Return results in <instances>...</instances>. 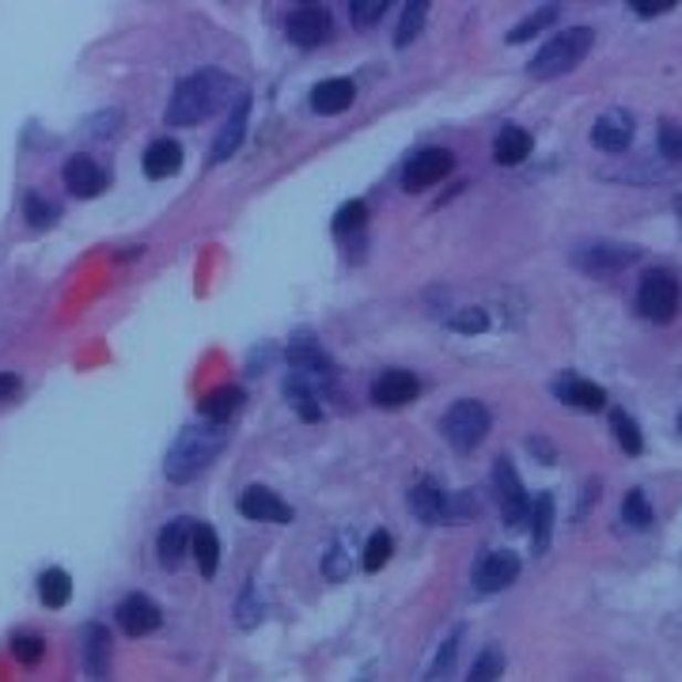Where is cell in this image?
I'll list each match as a JSON object with an SVG mask.
<instances>
[{
	"label": "cell",
	"mask_w": 682,
	"mask_h": 682,
	"mask_svg": "<svg viewBox=\"0 0 682 682\" xmlns=\"http://www.w3.org/2000/svg\"><path fill=\"white\" fill-rule=\"evenodd\" d=\"M235 95V80L220 69H198V73L182 76L175 84V95L167 103V122L171 126H198L209 114H217L220 106Z\"/></svg>",
	"instance_id": "cell-1"
},
{
	"label": "cell",
	"mask_w": 682,
	"mask_h": 682,
	"mask_svg": "<svg viewBox=\"0 0 682 682\" xmlns=\"http://www.w3.org/2000/svg\"><path fill=\"white\" fill-rule=\"evenodd\" d=\"M228 444V424L220 421H198L186 424V429L175 437V444L167 448L164 455V474L171 478L175 485L193 482L206 466L217 463V455Z\"/></svg>",
	"instance_id": "cell-2"
},
{
	"label": "cell",
	"mask_w": 682,
	"mask_h": 682,
	"mask_svg": "<svg viewBox=\"0 0 682 682\" xmlns=\"http://www.w3.org/2000/svg\"><path fill=\"white\" fill-rule=\"evenodd\" d=\"M591 42H596L591 27H565L562 34H554V39L531 57L527 73L535 80H554V76L573 73V69L591 53Z\"/></svg>",
	"instance_id": "cell-3"
},
{
	"label": "cell",
	"mask_w": 682,
	"mask_h": 682,
	"mask_svg": "<svg viewBox=\"0 0 682 682\" xmlns=\"http://www.w3.org/2000/svg\"><path fill=\"white\" fill-rule=\"evenodd\" d=\"M679 300L682 288L671 270H644L641 285H637V312H641L649 323H671L679 315Z\"/></svg>",
	"instance_id": "cell-4"
},
{
	"label": "cell",
	"mask_w": 682,
	"mask_h": 682,
	"mask_svg": "<svg viewBox=\"0 0 682 682\" xmlns=\"http://www.w3.org/2000/svg\"><path fill=\"white\" fill-rule=\"evenodd\" d=\"M490 424H493V418L482 402H474V398H459V402L444 413V437L459 451H471L485 440Z\"/></svg>",
	"instance_id": "cell-5"
},
{
	"label": "cell",
	"mask_w": 682,
	"mask_h": 682,
	"mask_svg": "<svg viewBox=\"0 0 682 682\" xmlns=\"http://www.w3.org/2000/svg\"><path fill=\"white\" fill-rule=\"evenodd\" d=\"M641 259V246L633 243H607V239H596V243H584L573 251V265L580 273H591V277H607V273H618L626 265H633Z\"/></svg>",
	"instance_id": "cell-6"
},
{
	"label": "cell",
	"mask_w": 682,
	"mask_h": 682,
	"mask_svg": "<svg viewBox=\"0 0 682 682\" xmlns=\"http://www.w3.org/2000/svg\"><path fill=\"white\" fill-rule=\"evenodd\" d=\"M493 493H497L504 524H508V527H524L527 516H531V501H527L524 482H520V474L512 471L508 459H497V463H493Z\"/></svg>",
	"instance_id": "cell-7"
},
{
	"label": "cell",
	"mask_w": 682,
	"mask_h": 682,
	"mask_svg": "<svg viewBox=\"0 0 682 682\" xmlns=\"http://www.w3.org/2000/svg\"><path fill=\"white\" fill-rule=\"evenodd\" d=\"M451 167H455V156H451L448 148H421V153L410 156V164H406L402 186L410 193H421V190H429V186L444 182L451 175Z\"/></svg>",
	"instance_id": "cell-8"
},
{
	"label": "cell",
	"mask_w": 682,
	"mask_h": 682,
	"mask_svg": "<svg viewBox=\"0 0 682 682\" xmlns=\"http://www.w3.org/2000/svg\"><path fill=\"white\" fill-rule=\"evenodd\" d=\"M285 31H288V39L296 42V46L312 50V46H323V42L330 39L334 20H330V12H326V8L304 4V8H296V12H292L288 20H285Z\"/></svg>",
	"instance_id": "cell-9"
},
{
	"label": "cell",
	"mask_w": 682,
	"mask_h": 682,
	"mask_svg": "<svg viewBox=\"0 0 682 682\" xmlns=\"http://www.w3.org/2000/svg\"><path fill=\"white\" fill-rule=\"evenodd\" d=\"M516 577H520V557L512 550H493V554H485L482 562H478L474 588L482 591V596H497V591L508 588Z\"/></svg>",
	"instance_id": "cell-10"
},
{
	"label": "cell",
	"mask_w": 682,
	"mask_h": 682,
	"mask_svg": "<svg viewBox=\"0 0 682 682\" xmlns=\"http://www.w3.org/2000/svg\"><path fill=\"white\" fill-rule=\"evenodd\" d=\"M239 512L246 520H259V524H292V508L265 485H246L239 493Z\"/></svg>",
	"instance_id": "cell-11"
},
{
	"label": "cell",
	"mask_w": 682,
	"mask_h": 682,
	"mask_svg": "<svg viewBox=\"0 0 682 682\" xmlns=\"http://www.w3.org/2000/svg\"><path fill=\"white\" fill-rule=\"evenodd\" d=\"M106 186H111V175H106L92 156H84V153L69 156V164H65V190L73 193V198H99Z\"/></svg>",
	"instance_id": "cell-12"
},
{
	"label": "cell",
	"mask_w": 682,
	"mask_h": 682,
	"mask_svg": "<svg viewBox=\"0 0 682 682\" xmlns=\"http://www.w3.org/2000/svg\"><path fill=\"white\" fill-rule=\"evenodd\" d=\"M114 618H118V626L129 637H148L159 630V622H164L159 607L148 596H126L118 604V610H114Z\"/></svg>",
	"instance_id": "cell-13"
},
{
	"label": "cell",
	"mask_w": 682,
	"mask_h": 682,
	"mask_svg": "<svg viewBox=\"0 0 682 682\" xmlns=\"http://www.w3.org/2000/svg\"><path fill=\"white\" fill-rule=\"evenodd\" d=\"M421 395V384H418V376L413 371H402V368H391V371H384V376L371 384V402L376 406H406V402H413V398Z\"/></svg>",
	"instance_id": "cell-14"
},
{
	"label": "cell",
	"mask_w": 682,
	"mask_h": 682,
	"mask_svg": "<svg viewBox=\"0 0 682 682\" xmlns=\"http://www.w3.org/2000/svg\"><path fill=\"white\" fill-rule=\"evenodd\" d=\"M410 508H413V516L421 520V524H448V516H451V493L440 490L437 482H418L410 490Z\"/></svg>",
	"instance_id": "cell-15"
},
{
	"label": "cell",
	"mask_w": 682,
	"mask_h": 682,
	"mask_svg": "<svg viewBox=\"0 0 682 682\" xmlns=\"http://www.w3.org/2000/svg\"><path fill=\"white\" fill-rule=\"evenodd\" d=\"M193 531H198V524L193 520H171L164 531H159L156 538V557L164 569H175V565L182 562L186 550H193Z\"/></svg>",
	"instance_id": "cell-16"
},
{
	"label": "cell",
	"mask_w": 682,
	"mask_h": 682,
	"mask_svg": "<svg viewBox=\"0 0 682 682\" xmlns=\"http://www.w3.org/2000/svg\"><path fill=\"white\" fill-rule=\"evenodd\" d=\"M246 114H251V95H239L235 106L228 111L224 129L217 133V145H212V164H224L228 156L239 153V145H243V133H246Z\"/></svg>",
	"instance_id": "cell-17"
},
{
	"label": "cell",
	"mask_w": 682,
	"mask_h": 682,
	"mask_svg": "<svg viewBox=\"0 0 682 682\" xmlns=\"http://www.w3.org/2000/svg\"><path fill=\"white\" fill-rule=\"evenodd\" d=\"M591 140H596L604 153H626L633 140V118L626 111H610L591 126Z\"/></svg>",
	"instance_id": "cell-18"
},
{
	"label": "cell",
	"mask_w": 682,
	"mask_h": 682,
	"mask_svg": "<svg viewBox=\"0 0 682 682\" xmlns=\"http://www.w3.org/2000/svg\"><path fill=\"white\" fill-rule=\"evenodd\" d=\"M554 398H562V402H569V406H577V410H604V406H607L604 387L591 384V379H580V376L554 379Z\"/></svg>",
	"instance_id": "cell-19"
},
{
	"label": "cell",
	"mask_w": 682,
	"mask_h": 682,
	"mask_svg": "<svg viewBox=\"0 0 682 682\" xmlns=\"http://www.w3.org/2000/svg\"><path fill=\"white\" fill-rule=\"evenodd\" d=\"M182 167V145L171 137H159L145 148V175L148 179H171Z\"/></svg>",
	"instance_id": "cell-20"
},
{
	"label": "cell",
	"mask_w": 682,
	"mask_h": 682,
	"mask_svg": "<svg viewBox=\"0 0 682 682\" xmlns=\"http://www.w3.org/2000/svg\"><path fill=\"white\" fill-rule=\"evenodd\" d=\"M353 99H357L353 80L334 76V80H323V84L312 92V111L315 114H342V111H349Z\"/></svg>",
	"instance_id": "cell-21"
},
{
	"label": "cell",
	"mask_w": 682,
	"mask_h": 682,
	"mask_svg": "<svg viewBox=\"0 0 682 682\" xmlns=\"http://www.w3.org/2000/svg\"><path fill=\"white\" fill-rule=\"evenodd\" d=\"M84 668L92 682H106V671H111V633L95 622L84 630Z\"/></svg>",
	"instance_id": "cell-22"
},
{
	"label": "cell",
	"mask_w": 682,
	"mask_h": 682,
	"mask_svg": "<svg viewBox=\"0 0 682 682\" xmlns=\"http://www.w3.org/2000/svg\"><path fill=\"white\" fill-rule=\"evenodd\" d=\"M531 156V133L520 126H504L493 140V159L504 167H516Z\"/></svg>",
	"instance_id": "cell-23"
},
{
	"label": "cell",
	"mask_w": 682,
	"mask_h": 682,
	"mask_svg": "<svg viewBox=\"0 0 682 682\" xmlns=\"http://www.w3.org/2000/svg\"><path fill=\"white\" fill-rule=\"evenodd\" d=\"M554 497L550 493H538L535 504H531V516H527V524H531V538H535V554H543L546 546H550V531H554Z\"/></svg>",
	"instance_id": "cell-24"
},
{
	"label": "cell",
	"mask_w": 682,
	"mask_h": 682,
	"mask_svg": "<svg viewBox=\"0 0 682 682\" xmlns=\"http://www.w3.org/2000/svg\"><path fill=\"white\" fill-rule=\"evenodd\" d=\"M193 557H198L201 577H206V580L217 577V565H220V538H217V531H212L209 524H198V531H193Z\"/></svg>",
	"instance_id": "cell-25"
},
{
	"label": "cell",
	"mask_w": 682,
	"mask_h": 682,
	"mask_svg": "<svg viewBox=\"0 0 682 682\" xmlns=\"http://www.w3.org/2000/svg\"><path fill=\"white\" fill-rule=\"evenodd\" d=\"M239 406H243V391H239V387H220V391H212L209 398H201V413L220 424L232 421Z\"/></svg>",
	"instance_id": "cell-26"
},
{
	"label": "cell",
	"mask_w": 682,
	"mask_h": 682,
	"mask_svg": "<svg viewBox=\"0 0 682 682\" xmlns=\"http://www.w3.org/2000/svg\"><path fill=\"white\" fill-rule=\"evenodd\" d=\"M69 596H73V580H69L65 569H46V573L39 577V599H42V607L61 610V607L69 604Z\"/></svg>",
	"instance_id": "cell-27"
},
{
	"label": "cell",
	"mask_w": 682,
	"mask_h": 682,
	"mask_svg": "<svg viewBox=\"0 0 682 682\" xmlns=\"http://www.w3.org/2000/svg\"><path fill=\"white\" fill-rule=\"evenodd\" d=\"M610 429H615V437H618V444H622L626 455H641L644 440H641V429H637V421L630 418V413L626 410L610 413Z\"/></svg>",
	"instance_id": "cell-28"
},
{
	"label": "cell",
	"mask_w": 682,
	"mask_h": 682,
	"mask_svg": "<svg viewBox=\"0 0 682 682\" xmlns=\"http://www.w3.org/2000/svg\"><path fill=\"white\" fill-rule=\"evenodd\" d=\"M23 217H27V224L34 228V232H42V228H53L57 224V206L53 201H46L42 193H27V201H23Z\"/></svg>",
	"instance_id": "cell-29"
},
{
	"label": "cell",
	"mask_w": 682,
	"mask_h": 682,
	"mask_svg": "<svg viewBox=\"0 0 682 682\" xmlns=\"http://www.w3.org/2000/svg\"><path fill=\"white\" fill-rule=\"evenodd\" d=\"M459 641H463V633L459 630H451L444 641H440V649H437V657H432V668H429V682H437V679H448L451 675V668H455V657H459Z\"/></svg>",
	"instance_id": "cell-30"
},
{
	"label": "cell",
	"mask_w": 682,
	"mask_h": 682,
	"mask_svg": "<svg viewBox=\"0 0 682 682\" xmlns=\"http://www.w3.org/2000/svg\"><path fill=\"white\" fill-rule=\"evenodd\" d=\"M424 15H429V4H424V0H413V4L406 8V12H402V23H398V31H395V46H398V50H406L413 39H418Z\"/></svg>",
	"instance_id": "cell-31"
},
{
	"label": "cell",
	"mask_w": 682,
	"mask_h": 682,
	"mask_svg": "<svg viewBox=\"0 0 682 682\" xmlns=\"http://www.w3.org/2000/svg\"><path fill=\"white\" fill-rule=\"evenodd\" d=\"M557 15H562V8H554V4H546V8H538L535 15H527L524 23L520 27H512L508 31V42H527V39H535L538 31H546V27H550Z\"/></svg>",
	"instance_id": "cell-32"
},
{
	"label": "cell",
	"mask_w": 682,
	"mask_h": 682,
	"mask_svg": "<svg viewBox=\"0 0 682 682\" xmlns=\"http://www.w3.org/2000/svg\"><path fill=\"white\" fill-rule=\"evenodd\" d=\"M501 675H504V652L482 649L478 652V660L471 663V675H466V682H497Z\"/></svg>",
	"instance_id": "cell-33"
},
{
	"label": "cell",
	"mask_w": 682,
	"mask_h": 682,
	"mask_svg": "<svg viewBox=\"0 0 682 682\" xmlns=\"http://www.w3.org/2000/svg\"><path fill=\"white\" fill-rule=\"evenodd\" d=\"M622 520L630 527H637V531H644V527H652V504H649V497H644L641 490H630L626 493V501H622Z\"/></svg>",
	"instance_id": "cell-34"
},
{
	"label": "cell",
	"mask_w": 682,
	"mask_h": 682,
	"mask_svg": "<svg viewBox=\"0 0 682 682\" xmlns=\"http://www.w3.org/2000/svg\"><path fill=\"white\" fill-rule=\"evenodd\" d=\"M391 554H395V538L387 535V531H376V535L368 538V546H365V569L379 573L387 562H391Z\"/></svg>",
	"instance_id": "cell-35"
},
{
	"label": "cell",
	"mask_w": 682,
	"mask_h": 682,
	"mask_svg": "<svg viewBox=\"0 0 682 682\" xmlns=\"http://www.w3.org/2000/svg\"><path fill=\"white\" fill-rule=\"evenodd\" d=\"M365 224H368V206H365V201H349V206H342L338 217H334V232H338V235H353V232H360Z\"/></svg>",
	"instance_id": "cell-36"
},
{
	"label": "cell",
	"mask_w": 682,
	"mask_h": 682,
	"mask_svg": "<svg viewBox=\"0 0 682 682\" xmlns=\"http://www.w3.org/2000/svg\"><path fill=\"white\" fill-rule=\"evenodd\" d=\"M239 626H243V630H254V626L262 622V599H259V584H246L243 588V596H239Z\"/></svg>",
	"instance_id": "cell-37"
},
{
	"label": "cell",
	"mask_w": 682,
	"mask_h": 682,
	"mask_svg": "<svg viewBox=\"0 0 682 682\" xmlns=\"http://www.w3.org/2000/svg\"><path fill=\"white\" fill-rule=\"evenodd\" d=\"M451 330H459V334H482V330H490V315H485L482 307H463V312L451 315Z\"/></svg>",
	"instance_id": "cell-38"
},
{
	"label": "cell",
	"mask_w": 682,
	"mask_h": 682,
	"mask_svg": "<svg viewBox=\"0 0 682 682\" xmlns=\"http://www.w3.org/2000/svg\"><path fill=\"white\" fill-rule=\"evenodd\" d=\"M349 12H353V23H357L360 31H368V27L379 23V15L387 12V0H353Z\"/></svg>",
	"instance_id": "cell-39"
},
{
	"label": "cell",
	"mask_w": 682,
	"mask_h": 682,
	"mask_svg": "<svg viewBox=\"0 0 682 682\" xmlns=\"http://www.w3.org/2000/svg\"><path fill=\"white\" fill-rule=\"evenodd\" d=\"M660 156L671 159V164H682V126H675V122L660 126Z\"/></svg>",
	"instance_id": "cell-40"
},
{
	"label": "cell",
	"mask_w": 682,
	"mask_h": 682,
	"mask_svg": "<svg viewBox=\"0 0 682 682\" xmlns=\"http://www.w3.org/2000/svg\"><path fill=\"white\" fill-rule=\"evenodd\" d=\"M12 652H15V660H23V663H39L42 657H46V644H42L39 637L15 633L12 637Z\"/></svg>",
	"instance_id": "cell-41"
},
{
	"label": "cell",
	"mask_w": 682,
	"mask_h": 682,
	"mask_svg": "<svg viewBox=\"0 0 682 682\" xmlns=\"http://www.w3.org/2000/svg\"><path fill=\"white\" fill-rule=\"evenodd\" d=\"M345 569H349V557H345L342 543H334V550L326 554V577H330V580H342V577H345Z\"/></svg>",
	"instance_id": "cell-42"
},
{
	"label": "cell",
	"mask_w": 682,
	"mask_h": 682,
	"mask_svg": "<svg viewBox=\"0 0 682 682\" xmlns=\"http://www.w3.org/2000/svg\"><path fill=\"white\" fill-rule=\"evenodd\" d=\"M15 395H20V376L0 371V402H4V398H15Z\"/></svg>",
	"instance_id": "cell-43"
},
{
	"label": "cell",
	"mask_w": 682,
	"mask_h": 682,
	"mask_svg": "<svg viewBox=\"0 0 682 682\" xmlns=\"http://www.w3.org/2000/svg\"><path fill=\"white\" fill-rule=\"evenodd\" d=\"M633 12L637 15H663V12H671V4H644V0H637Z\"/></svg>",
	"instance_id": "cell-44"
},
{
	"label": "cell",
	"mask_w": 682,
	"mask_h": 682,
	"mask_svg": "<svg viewBox=\"0 0 682 682\" xmlns=\"http://www.w3.org/2000/svg\"><path fill=\"white\" fill-rule=\"evenodd\" d=\"M679 432H682V418H679Z\"/></svg>",
	"instance_id": "cell-45"
}]
</instances>
